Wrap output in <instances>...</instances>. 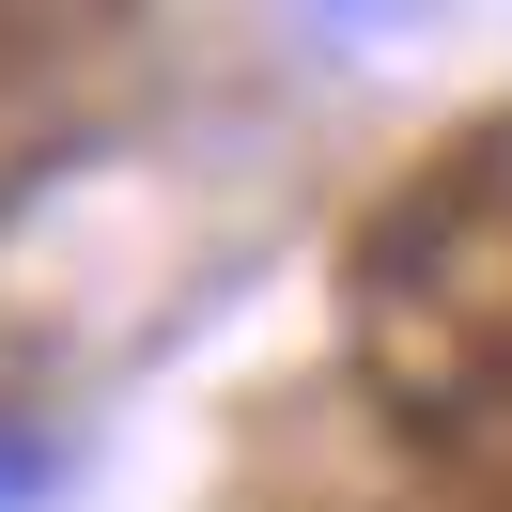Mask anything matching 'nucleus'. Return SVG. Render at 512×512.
Returning a JSON list of instances; mask_svg holds the SVG:
<instances>
[{
	"label": "nucleus",
	"instance_id": "nucleus-1",
	"mask_svg": "<svg viewBox=\"0 0 512 512\" xmlns=\"http://www.w3.org/2000/svg\"><path fill=\"white\" fill-rule=\"evenodd\" d=\"M47 497V435H16V419H0V512H32Z\"/></svg>",
	"mask_w": 512,
	"mask_h": 512
}]
</instances>
